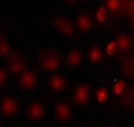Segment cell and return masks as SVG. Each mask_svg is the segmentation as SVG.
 I'll use <instances>...</instances> for the list:
<instances>
[{
  "label": "cell",
  "mask_w": 134,
  "mask_h": 127,
  "mask_svg": "<svg viewBox=\"0 0 134 127\" xmlns=\"http://www.w3.org/2000/svg\"><path fill=\"white\" fill-rule=\"evenodd\" d=\"M104 16H105L104 9H100V12H99V19H100V20H104Z\"/></svg>",
  "instance_id": "7a4b0ae2"
},
{
  "label": "cell",
  "mask_w": 134,
  "mask_h": 127,
  "mask_svg": "<svg viewBox=\"0 0 134 127\" xmlns=\"http://www.w3.org/2000/svg\"><path fill=\"white\" fill-rule=\"evenodd\" d=\"M108 7L112 11H116L118 8V0H108Z\"/></svg>",
  "instance_id": "6da1fadb"
}]
</instances>
